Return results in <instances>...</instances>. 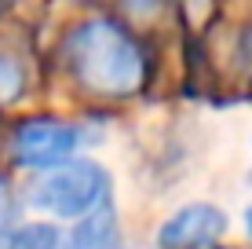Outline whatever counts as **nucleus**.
Wrapping results in <instances>:
<instances>
[{"instance_id":"f03ea898","label":"nucleus","mask_w":252,"mask_h":249,"mask_svg":"<svg viewBox=\"0 0 252 249\" xmlns=\"http://www.w3.org/2000/svg\"><path fill=\"white\" fill-rule=\"evenodd\" d=\"M114 179L99 161H66L59 169H48L44 176L33 183L30 202L44 209L48 216H66V220H84L95 209L110 202Z\"/></svg>"},{"instance_id":"1a4fd4ad","label":"nucleus","mask_w":252,"mask_h":249,"mask_svg":"<svg viewBox=\"0 0 252 249\" xmlns=\"http://www.w3.org/2000/svg\"><path fill=\"white\" fill-rule=\"evenodd\" d=\"M114 4L121 7V11H128V15H139V19L161 11V0H114Z\"/></svg>"},{"instance_id":"f257e3e1","label":"nucleus","mask_w":252,"mask_h":249,"mask_svg":"<svg viewBox=\"0 0 252 249\" xmlns=\"http://www.w3.org/2000/svg\"><path fill=\"white\" fill-rule=\"evenodd\" d=\"M59 59L69 81L99 99H128L146 81L143 48L114 19H84L66 30Z\"/></svg>"},{"instance_id":"39448f33","label":"nucleus","mask_w":252,"mask_h":249,"mask_svg":"<svg viewBox=\"0 0 252 249\" xmlns=\"http://www.w3.org/2000/svg\"><path fill=\"white\" fill-rule=\"evenodd\" d=\"M66 249H117V216H114V209L102 205L92 216H84L81 224H77Z\"/></svg>"},{"instance_id":"20e7f679","label":"nucleus","mask_w":252,"mask_h":249,"mask_svg":"<svg viewBox=\"0 0 252 249\" xmlns=\"http://www.w3.org/2000/svg\"><path fill=\"white\" fill-rule=\"evenodd\" d=\"M227 231V216L220 205L194 202L176 209L158 231V246L161 249H212Z\"/></svg>"},{"instance_id":"423d86ee","label":"nucleus","mask_w":252,"mask_h":249,"mask_svg":"<svg viewBox=\"0 0 252 249\" xmlns=\"http://www.w3.org/2000/svg\"><path fill=\"white\" fill-rule=\"evenodd\" d=\"M26 84H30V70H26V63L19 55H11V51H0V107L15 103L26 92Z\"/></svg>"},{"instance_id":"9b49d317","label":"nucleus","mask_w":252,"mask_h":249,"mask_svg":"<svg viewBox=\"0 0 252 249\" xmlns=\"http://www.w3.org/2000/svg\"><path fill=\"white\" fill-rule=\"evenodd\" d=\"M245 227H249V238H252V209L245 213Z\"/></svg>"},{"instance_id":"0eeeda50","label":"nucleus","mask_w":252,"mask_h":249,"mask_svg":"<svg viewBox=\"0 0 252 249\" xmlns=\"http://www.w3.org/2000/svg\"><path fill=\"white\" fill-rule=\"evenodd\" d=\"M59 246H63V238L51 224H22L4 242V249H59Z\"/></svg>"},{"instance_id":"6e6552de","label":"nucleus","mask_w":252,"mask_h":249,"mask_svg":"<svg viewBox=\"0 0 252 249\" xmlns=\"http://www.w3.org/2000/svg\"><path fill=\"white\" fill-rule=\"evenodd\" d=\"M15 231H19V194L0 176V242H7Z\"/></svg>"},{"instance_id":"9d476101","label":"nucleus","mask_w":252,"mask_h":249,"mask_svg":"<svg viewBox=\"0 0 252 249\" xmlns=\"http://www.w3.org/2000/svg\"><path fill=\"white\" fill-rule=\"evenodd\" d=\"M11 7H15V0H0V15H7Z\"/></svg>"},{"instance_id":"7ed1b4c3","label":"nucleus","mask_w":252,"mask_h":249,"mask_svg":"<svg viewBox=\"0 0 252 249\" xmlns=\"http://www.w3.org/2000/svg\"><path fill=\"white\" fill-rule=\"evenodd\" d=\"M84 132L59 117H30L11 136V158L26 169H59L77 154Z\"/></svg>"}]
</instances>
